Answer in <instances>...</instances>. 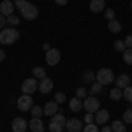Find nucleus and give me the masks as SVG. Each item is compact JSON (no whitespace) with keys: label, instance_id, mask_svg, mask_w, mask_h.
Masks as SVG:
<instances>
[{"label":"nucleus","instance_id":"4","mask_svg":"<svg viewBox=\"0 0 132 132\" xmlns=\"http://www.w3.org/2000/svg\"><path fill=\"white\" fill-rule=\"evenodd\" d=\"M95 76H97V81L101 83L102 86H106V85H109V83L114 81V74H113V71L111 69H106V67H102Z\"/></svg>","mask_w":132,"mask_h":132},{"label":"nucleus","instance_id":"35","mask_svg":"<svg viewBox=\"0 0 132 132\" xmlns=\"http://www.w3.org/2000/svg\"><path fill=\"white\" fill-rule=\"evenodd\" d=\"M93 120H95L93 113H86V116H85V122H86V123H93Z\"/></svg>","mask_w":132,"mask_h":132},{"label":"nucleus","instance_id":"26","mask_svg":"<svg viewBox=\"0 0 132 132\" xmlns=\"http://www.w3.org/2000/svg\"><path fill=\"white\" fill-rule=\"evenodd\" d=\"M102 90V85L99 81H93L90 86V95H95V93H99V92Z\"/></svg>","mask_w":132,"mask_h":132},{"label":"nucleus","instance_id":"39","mask_svg":"<svg viewBox=\"0 0 132 132\" xmlns=\"http://www.w3.org/2000/svg\"><path fill=\"white\" fill-rule=\"evenodd\" d=\"M55 2H56V4H58V5H65V4H67V2H69V0H55Z\"/></svg>","mask_w":132,"mask_h":132},{"label":"nucleus","instance_id":"17","mask_svg":"<svg viewBox=\"0 0 132 132\" xmlns=\"http://www.w3.org/2000/svg\"><path fill=\"white\" fill-rule=\"evenodd\" d=\"M106 7V2L104 0H90V11L92 12H101Z\"/></svg>","mask_w":132,"mask_h":132},{"label":"nucleus","instance_id":"37","mask_svg":"<svg viewBox=\"0 0 132 132\" xmlns=\"http://www.w3.org/2000/svg\"><path fill=\"white\" fill-rule=\"evenodd\" d=\"M125 46L127 48H132V35H127L125 37Z\"/></svg>","mask_w":132,"mask_h":132},{"label":"nucleus","instance_id":"9","mask_svg":"<svg viewBox=\"0 0 132 132\" xmlns=\"http://www.w3.org/2000/svg\"><path fill=\"white\" fill-rule=\"evenodd\" d=\"M14 2H11V0H4V2H0V14H4L5 18L11 16L12 12H14Z\"/></svg>","mask_w":132,"mask_h":132},{"label":"nucleus","instance_id":"27","mask_svg":"<svg viewBox=\"0 0 132 132\" xmlns=\"http://www.w3.org/2000/svg\"><path fill=\"white\" fill-rule=\"evenodd\" d=\"M83 132H101L97 123H88L86 127H83Z\"/></svg>","mask_w":132,"mask_h":132},{"label":"nucleus","instance_id":"14","mask_svg":"<svg viewBox=\"0 0 132 132\" xmlns=\"http://www.w3.org/2000/svg\"><path fill=\"white\" fill-rule=\"evenodd\" d=\"M28 129L32 132H44V123H42L41 118H32L30 123H28Z\"/></svg>","mask_w":132,"mask_h":132},{"label":"nucleus","instance_id":"15","mask_svg":"<svg viewBox=\"0 0 132 132\" xmlns=\"http://www.w3.org/2000/svg\"><path fill=\"white\" fill-rule=\"evenodd\" d=\"M51 90H53V81L50 78H44V79L39 81V92L41 93H50Z\"/></svg>","mask_w":132,"mask_h":132},{"label":"nucleus","instance_id":"2","mask_svg":"<svg viewBox=\"0 0 132 132\" xmlns=\"http://www.w3.org/2000/svg\"><path fill=\"white\" fill-rule=\"evenodd\" d=\"M18 39H20V32L16 30L14 27L0 30V44H14Z\"/></svg>","mask_w":132,"mask_h":132},{"label":"nucleus","instance_id":"22","mask_svg":"<svg viewBox=\"0 0 132 132\" xmlns=\"http://www.w3.org/2000/svg\"><path fill=\"white\" fill-rule=\"evenodd\" d=\"M109 97H111V101H120L123 97V90H120V88H113L111 92H109Z\"/></svg>","mask_w":132,"mask_h":132},{"label":"nucleus","instance_id":"3","mask_svg":"<svg viewBox=\"0 0 132 132\" xmlns=\"http://www.w3.org/2000/svg\"><path fill=\"white\" fill-rule=\"evenodd\" d=\"M65 116L62 114V113H56L55 116H51V122H50V132H62L65 129Z\"/></svg>","mask_w":132,"mask_h":132},{"label":"nucleus","instance_id":"16","mask_svg":"<svg viewBox=\"0 0 132 132\" xmlns=\"http://www.w3.org/2000/svg\"><path fill=\"white\" fill-rule=\"evenodd\" d=\"M58 113V102H48L46 106H44V114L46 116H55Z\"/></svg>","mask_w":132,"mask_h":132},{"label":"nucleus","instance_id":"25","mask_svg":"<svg viewBox=\"0 0 132 132\" xmlns=\"http://www.w3.org/2000/svg\"><path fill=\"white\" fill-rule=\"evenodd\" d=\"M123 62L127 65H132V48H127L123 51Z\"/></svg>","mask_w":132,"mask_h":132},{"label":"nucleus","instance_id":"40","mask_svg":"<svg viewBox=\"0 0 132 132\" xmlns=\"http://www.w3.org/2000/svg\"><path fill=\"white\" fill-rule=\"evenodd\" d=\"M2 60H5V51L0 50V62H2Z\"/></svg>","mask_w":132,"mask_h":132},{"label":"nucleus","instance_id":"21","mask_svg":"<svg viewBox=\"0 0 132 132\" xmlns=\"http://www.w3.org/2000/svg\"><path fill=\"white\" fill-rule=\"evenodd\" d=\"M32 118H41L42 114H44V108H41V106H32Z\"/></svg>","mask_w":132,"mask_h":132},{"label":"nucleus","instance_id":"18","mask_svg":"<svg viewBox=\"0 0 132 132\" xmlns=\"http://www.w3.org/2000/svg\"><path fill=\"white\" fill-rule=\"evenodd\" d=\"M69 109H71V111H81V109H83V102H81V99L74 97V99L69 102Z\"/></svg>","mask_w":132,"mask_h":132},{"label":"nucleus","instance_id":"29","mask_svg":"<svg viewBox=\"0 0 132 132\" xmlns=\"http://www.w3.org/2000/svg\"><path fill=\"white\" fill-rule=\"evenodd\" d=\"M123 99L129 101V102H132V86H127V88L123 90Z\"/></svg>","mask_w":132,"mask_h":132},{"label":"nucleus","instance_id":"12","mask_svg":"<svg viewBox=\"0 0 132 132\" xmlns=\"http://www.w3.org/2000/svg\"><path fill=\"white\" fill-rule=\"evenodd\" d=\"M114 83H116V88L125 90L127 86H130V78H129V74H120L118 79H114Z\"/></svg>","mask_w":132,"mask_h":132},{"label":"nucleus","instance_id":"31","mask_svg":"<svg viewBox=\"0 0 132 132\" xmlns=\"http://www.w3.org/2000/svg\"><path fill=\"white\" fill-rule=\"evenodd\" d=\"M18 23H20V18H18V16H14V14L7 16V25H12V27H16Z\"/></svg>","mask_w":132,"mask_h":132},{"label":"nucleus","instance_id":"34","mask_svg":"<svg viewBox=\"0 0 132 132\" xmlns=\"http://www.w3.org/2000/svg\"><path fill=\"white\" fill-rule=\"evenodd\" d=\"M106 18H108V21L114 20V11L113 9H106Z\"/></svg>","mask_w":132,"mask_h":132},{"label":"nucleus","instance_id":"23","mask_svg":"<svg viewBox=\"0 0 132 132\" xmlns=\"http://www.w3.org/2000/svg\"><path fill=\"white\" fill-rule=\"evenodd\" d=\"M34 78L35 79H44L46 78V71L42 67H34Z\"/></svg>","mask_w":132,"mask_h":132},{"label":"nucleus","instance_id":"36","mask_svg":"<svg viewBox=\"0 0 132 132\" xmlns=\"http://www.w3.org/2000/svg\"><path fill=\"white\" fill-rule=\"evenodd\" d=\"M7 25V18L4 14H0V30H4V27Z\"/></svg>","mask_w":132,"mask_h":132},{"label":"nucleus","instance_id":"28","mask_svg":"<svg viewBox=\"0 0 132 132\" xmlns=\"http://www.w3.org/2000/svg\"><path fill=\"white\" fill-rule=\"evenodd\" d=\"M123 123H132V108L130 109H125V113H123Z\"/></svg>","mask_w":132,"mask_h":132},{"label":"nucleus","instance_id":"38","mask_svg":"<svg viewBox=\"0 0 132 132\" xmlns=\"http://www.w3.org/2000/svg\"><path fill=\"white\" fill-rule=\"evenodd\" d=\"M101 132H113V130H111V125H109V127H106V125H102Z\"/></svg>","mask_w":132,"mask_h":132},{"label":"nucleus","instance_id":"32","mask_svg":"<svg viewBox=\"0 0 132 132\" xmlns=\"http://www.w3.org/2000/svg\"><path fill=\"white\" fill-rule=\"evenodd\" d=\"M76 97H78V99H86V97H88V92L85 90V88H78V90H76Z\"/></svg>","mask_w":132,"mask_h":132},{"label":"nucleus","instance_id":"5","mask_svg":"<svg viewBox=\"0 0 132 132\" xmlns=\"http://www.w3.org/2000/svg\"><path fill=\"white\" fill-rule=\"evenodd\" d=\"M35 90H39V81L35 78H28V79H25L21 83V92L25 95H34Z\"/></svg>","mask_w":132,"mask_h":132},{"label":"nucleus","instance_id":"13","mask_svg":"<svg viewBox=\"0 0 132 132\" xmlns=\"http://www.w3.org/2000/svg\"><path fill=\"white\" fill-rule=\"evenodd\" d=\"M27 129H28V123L23 118H14L12 120V130L14 132H25Z\"/></svg>","mask_w":132,"mask_h":132},{"label":"nucleus","instance_id":"6","mask_svg":"<svg viewBox=\"0 0 132 132\" xmlns=\"http://www.w3.org/2000/svg\"><path fill=\"white\" fill-rule=\"evenodd\" d=\"M83 109H86V113H97L101 109V102L97 97H86L85 101H83Z\"/></svg>","mask_w":132,"mask_h":132},{"label":"nucleus","instance_id":"1","mask_svg":"<svg viewBox=\"0 0 132 132\" xmlns=\"http://www.w3.org/2000/svg\"><path fill=\"white\" fill-rule=\"evenodd\" d=\"M14 5L20 9V14L25 18V20H35L37 16H39V9L34 5V4H30V2H27V0H14Z\"/></svg>","mask_w":132,"mask_h":132},{"label":"nucleus","instance_id":"8","mask_svg":"<svg viewBox=\"0 0 132 132\" xmlns=\"http://www.w3.org/2000/svg\"><path fill=\"white\" fill-rule=\"evenodd\" d=\"M46 62H48V65H56L60 62V51L55 48H50L46 51Z\"/></svg>","mask_w":132,"mask_h":132},{"label":"nucleus","instance_id":"24","mask_svg":"<svg viewBox=\"0 0 132 132\" xmlns=\"http://www.w3.org/2000/svg\"><path fill=\"white\" fill-rule=\"evenodd\" d=\"M83 81L85 83H93V81H97V76H95L92 71H86L85 74H83Z\"/></svg>","mask_w":132,"mask_h":132},{"label":"nucleus","instance_id":"7","mask_svg":"<svg viewBox=\"0 0 132 132\" xmlns=\"http://www.w3.org/2000/svg\"><path fill=\"white\" fill-rule=\"evenodd\" d=\"M32 106H34L32 95H21L20 99H18V108H20V111H30Z\"/></svg>","mask_w":132,"mask_h":132},{"label":"nucleus","instance_id":"10","mask_svg":"<svg viewBox=\"0 0 132 132\" xmlns=\"http://www.w3.org/2000/svg\"><path fill=\"white\" fill-rule=\"evenodd\" d=\"M65 129L69 132H79V130H83V125L78 118H72V120H67L65 122Z\"/></svg>","mask_w":132,"mask_h":132},{"label":"nucleus","instance_id":"30","mask_svg":"<svg viewBox=\"0 0 132 132\" xmlns=\"http://www.w3.org/2000/svg\"><path fill=\"white\" fill-rule=\"evenodd\" d=\"M114 50L120 51V53H123V51L127 50V46H125V41H116V42H114Z\"/></svg>","mask_w":132,"mask_h":132},{"label":"nucleus","instance_id":"19","mask_svg":"<svg viewBox=\"0 0 132 132\" xmlns=\"http://www.w3.org/2000/svg\"><path fill=\"white\" fill-rule=\"evenodd\" d=\"M111 130L113 132H127V125L123 123V120H122V122L116 120V122L111 123Z\"/></svg>","mask_w":132,"mask_h":132},{"label":"nucleus","instance_id":"20","mask_svg":"<svg viewBox=\"0 0 132 132\" xmlns=\"http://www.w3.org/2000/svg\"><path fill=\"white\" fill-rule=\"evenodd\" d=\"M108 28H109V32H113V34H118V32H122V25L116 20H111L108 23Z\"/></svg>","mask_w":132,"mask_h":132},{"label":"nucleus","instance_id":"41","mask_svg":"<svg viewBox=\"0 0 132 132\" xmlns=\"http://www.w3.org/2000/svg\"><path fill=\"white\" fill-rule=\"evenodd\" d=\"M130 9H132V2H130Z\"/></svg>","mask_w":132,"mask_h":132},{"label":"nucleus","instance_id":"11","mask_svg":"<svg viewBox=\"0 0 132 132\" xmlns=\"http://www.w3.org/2000/svg\"><path fill=\"white\" fill-rule=\"evenodd\" d=\"M109 122V111L108 109H99V111L95 113V123H99V125H104V123Z\"/></svg>","mask_w":132,"mask_h":132},{"label":"nucleus","instance_id":"33","mask_svg":"<svg viewBox=\"0 0 132 132\" xmlns=\"http://www.w3.org/2000/svg\"><path fill=\"white\" fill-rule=\"evenodd\" d=\"M55 102H65V93H62V92H58L56 95H55Z\"/></svg>","mask_w":132,"mask_h":132}]
</instances>
